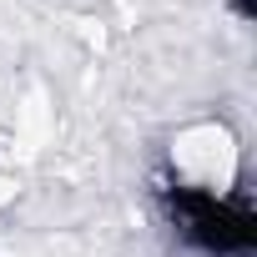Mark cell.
<instances>
[{
	"mask_svg": "<svg viewBox=\"0 0 257 257\" xmlns=\"http://www.w3.org/2000/svg\"><path fill=\"white\" fill-rule=\"evenodd\" d=\"M237 172H242V147L232 126L202 121L172 142V187L187 197H237Z\"/></svg>",
	"mask_w": 257,
	"mask_h": 257,
	"instance_id": "cell-1",
	"label": "cell"
}]
</instances>
